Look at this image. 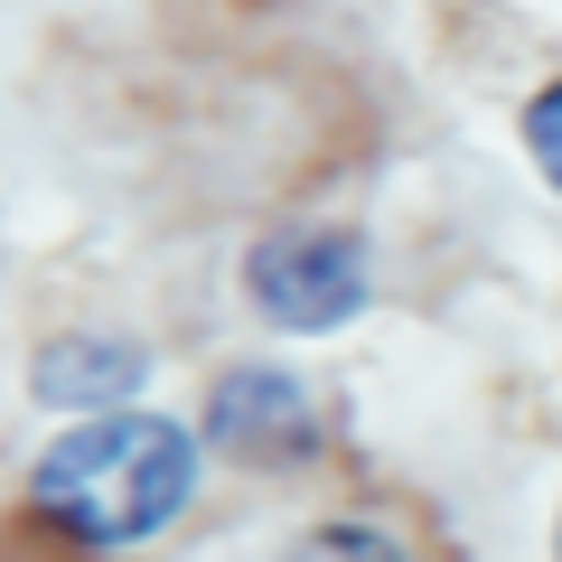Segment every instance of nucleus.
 I'll return each mask as SVG.
<instances>
[{
  "instance_id": "4",
  "label": "nucleus",
  "mask_w": 562,
  "mask_h": 562,
  "mask_svg": "<svg viewBox=\"0 0 562 562\" xmlns=\"http://www.w3.org/2000/svg\"><path fill=\"white\" fill-rule=\"evenodd\" d=\"M140 347L132 338H57L38 357V394L47 403H113V394H132L140 384Z\"/></svg>"
},
{
  "instance_id": "6",
  "label": "nucleus",
  "mask_w": 562,
  "mask_h": 562,
  "mask_svg": "<svg viewBox=\"0 0 562 562\" xmlns=\"http://www.w3.org/2000/svg\"><path fill=\"white\" fill-rule=\"evenodd\" d=\"M525 150H535V169L562 188V85H543V94L525 103Z\"/></svg>"
},
{
  "instance_id": "7",
  "label": "nucleus",
  "mask_w": 562,
  "mask_h": 562,
  "mask_svg": "<svg viewBox=\"0 0 562 562\" xmlns=\"http://www.w3.org/2000/svg\"><path fill=\"white\" fill-rule=\"evenodd\" d=\"M553 543H562V535H553Z\"/></svg>"
},
{
  "instance_id": "5",
  "label": "nucleus",
  "mask_w": 562,
  "mask_h": 562,
  "mask_svg": "<svg viewBox=\"0 0 562 562\" xmlns=\"http://www.w3.org/2000/svg\"><path fill=\"white\" fill-rule=\"evenodd\" d=\"M281 562H413L384 525H310L301 543H281Z\"/></svg>"
},
{
  "instance_id": "1",
  "label": "nucleus",
  "mask_w": 562,
  "mask_h": 562,
  "mask_svg": "<svg viewBox=\"0 0 562 562\" xmlns=\"http://www.w3.org/2000/svg\"><path fill=\"white\" fill-rule=\"evenodd\" d=\"M198 487V441L169 413H94L85 431H57V450L38 460L29 497L47 525H66L76 543H140L160 535Z\"/></svg>"
},
{
  "instance_id": "3",
  "label": "nucleus",
  "mask_w": 562,
  "mask_h": 562,
  "mask_svg": "<svg viewBox=\"0 0 562 562\" xmlns=\"http://www.w3.org/2000/svg\"><path fill=\"white\" fill-rule=\"evenodd\" d=\"M206 431L235 460H301V450H319V403L281 366H235L216 384V403H206Z\"/></svg>"
},
{
  "instance_id": "2",
  "label": "nucleus",
  "mask_w": 562,
  "mask_h": 562,
  "mask_svg": "<svg viewBox=\"0 0 562 562\" xmlns=\"http://www.w3.org/2000/svg\"><path fill=\"white\" fill-rule=\"evenodd\" d=\"M244 291H254V310H262L272 328L319 338V328L357 319V301H366V254H357V235H338V225H281V235L254 244Z\"/></svg>"
}]
</instances>
